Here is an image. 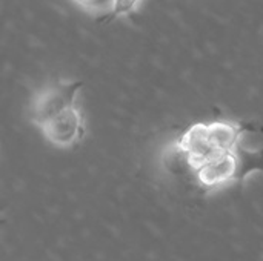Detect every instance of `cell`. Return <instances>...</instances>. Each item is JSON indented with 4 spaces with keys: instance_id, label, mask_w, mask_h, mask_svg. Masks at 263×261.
Returning a JSON list of instances; mask_svg holds the SVG:
<instances>
[{
    "instance_id": "6da1fadb",
    "label": "cell",
    "mask_w": 263,
    "mask_h": 261,
    "mask_svg": "<svg viewBox=\"0 0 263 261\" xmlns=\"http://www.w3.org/2000/svg\"><path fill=\"white\" fill-rule=\"evenodd\" d=\"M83 83L72 80H60L48 86L40 88L29 105V118L40 128L49 118L65 111L66 108L76 105L77 94L80 92Z\"/></svg>"
},
{
    "instance_id": "7a4b0ae2",
    "label": "cell",
    "mask_w": 263,
    "mask_h": 261,
    "mask_svg": "<svg viewBox=\"0 0 263 261\" xmlns=\"http://www.w3.org/2000/svg\"><path fill=\"white\" fill-rule=\"evenodd\" d=\"M39 129L42 131L46 142L62 149L76 146L86 134L85 118L77 105H72L59 112Z\"/></svg>"
},
{
    "instance_id": "3957f363",
    "label": "cell",
    "mask_w": 263,
    "mask_h": 261,
    "mask_svg": "<svg viewBox=\"0 0 263 261\" xmlns=\"http://www.w3.org/2000/svg\"><path fill=\"white\" fill-rule=\"evenodd\" d=\"M194 174L199 185L208 189L220 188L231 182L240 180V160L237 155V148L234 151L219 152L211 160L199 166Z\"/></svg>"
},
{
    "instance_id": "277c9868",
    "label": "cell",
    "mask_w": 263,
    "mask_h": 261,
    "mask_svg": "<svg viewBox=\"0 0 263 261\" xmlns=\"http://www.w3.org/2000/svg\"><path fill=\"white\" fill-rule=\"evenodd\" d=\"M176 148L182 152L186 165L196 171L199 166L211 160L219 154L213 148L208 138V123H194L191 125L176 142Z\"/></svg>"
},
{
    "instance_id": "5b68a950",
    "label": "cell",
    "mask_w": 263,
    "mask_h": 261,
    "mask_svg": "<svg viewBox=\"0 0 263 261\" xmlns=\"http://www.w3.org/2000/svg\"><path fill=\"white\" fill-rule=\"evenodd\" d=\"M247 131L248 125L231 120H217L208 123L210 143L219 152L234 151L240 145V138Z\"/></svg>"
},
{
    "instance_id": "8992f818",
    "label": "cell",
    "mask_w": 263,
    "mask_h": 261,
    "mask_svg": "<svg viewBox=\"0 0 263 261\" xmlns=\"http://www.w3.org/2000/svg\"><path fill=\"white\" fill-rule=\"evenodd\" d=\"M237 155L240 160V180L254 171H263V149L250 151L239 145Z\"/></svg>"
},
{
    "instance_id": "52a82bcc",
    "label": "cell",
    "mask_w": 263,
    "mask_h": 261,
    "mask_svg": "<svg viewBox=\"0 0 263 261\" xmlns=\"http://www.w3.org/2000/svg\"><path fill=\"white\" fill-rule=\"evenodd\" d=\"M72 2L89 14L103 15V14H111L114 0H72Z\"/></svg>"
},
{
    "instance_id": "ba28073f",
    "label": "cell",
    "mask_w": 263,
    "mask_h": 261,
    "mask_svg": "<svg viewBox=\"0 0 263 261\" xmlns=\"http://www.w3.org/2000/svg\"><path fill=\"white\" fill-rule=\"evenodd\" d=\"M139 3H140V0H114L111 15L122 17V15L133 14L136 11V8L139 6Z\"/></svg>"
}]
</instances>
